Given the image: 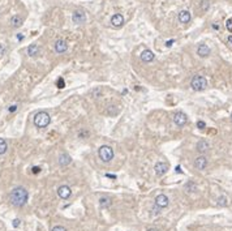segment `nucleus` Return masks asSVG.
I'll return each instance as SVG.
<instances>
[{
	"instance_id": "f257e3e1",
	"label": "nucleus",
	"mask_w": 232,
	"mask_h": 231,
	"mask_svg": "<svg viewBox=\"0 0 232 231\" xmlns=\"http://www.w3.org/2000/svg\"><path fill=\"white\" fill-rule=\"evenodd\" d=\"M27 200H29V193H27V191L24 187H16L9 193V201H11V204L13 206L17 208L24 206L27 202Z\"/></svg>"
},
{
	"instance_id": "f03ea898",
	"label": "nucleus",
	"mask_w": 232,
	"mask_h": 231,
	"mask_svg": "<svg viewBox=\"0 0 232 231\" xmlns=\"http://www.w3.org/2000/svg\"><path fill=\"white\" fill-rule=\"evenodd\" d=\"M50 123H51V116L46 111H39L34 116V124L38 128H46Z\"/></svg>"
},
{
	"instance_id": "7ed1b4c3",
	"label": "nucleus",
	"mask_w": 232,
	"mask_h": 231,
	"mask_svg": "<svg viewBox=\"0 0 232 231\" xmlns=\"http://www.w3.org/2000/svg\"><path fill=\"white\" fill-rule=\"evenodd\" d=\"M190 86L193 90L196 91H201L208 86V80H206L203 76H194L190 81Z\"/></svg>"
},
{
	"instance_id": "20e7f679",
	"label": "nucleus",
	"mask_w": 232,
	"mask_h": 231,
	"mask_svg": "<svg viewBox=\"0 0 232 231\" xmlns=\"http://www.w3.org/2000/svg\"><path fill=\"white\" fill-rule=\"evenodd\" d=\"M99 158L103 161V162H110L114 158V150H112L111 146L108 145H103V146L99 148Z\"/></svg>"
},
{
	"instance_id": "39448f33",
	"label": "nucleus",
	"mask_w": 232,
	"mask_h": 231,
	"mask_svg": "<svg viewBox=\"0 0 232 231\" xmlns=\"http://www.w3.org/2000/svg\"><path fill=\"white\" fill-rule=\"evenodd\" d=\"M72 20H73V22L74 24H77V25H80V24H84L86 21V14H85V12H82V11H74L73 12V16H72Z\"/></svg>"
},
{
	"instance_id": "423d86ee",
	"label": "nucleus",
	"mask_w": 232,
	"mask_h": 231,
	"mask_svg": "<svg viewBox=\"0 0 232 231\" xmlns=\"http://www.w3.org/2000/svg\"><path fill=\"white\" fill-rule=\"evenodd\" d=\"M58 195H59V197H60V198H63V200H67V198L71 197L72 189L68 185H60L58 188Z\"/></svg>"
},
{
	"instance_id": "0eeeda50",
	"label": "nucleus",
	"mask_w": 232,
	"mask_h": 231,
	"mask_svg": "<svg viewBox=\"0 0 232 231\" xmlns=\"http://www.w3.org/2000/svg\"><path fill=\"white\" fill-rule=\"evenodd\" d=\"M187 115L184 112H176L174 115V123L177 125V127H183V125L187 124Z\"/></svg>"
},
{
	"instance_id": "6e6552de",
	"label": "nucleus",
	"mask_w": 232,
	"mask_h": 231,
	"mask_svg": "<svg viewBox=\"0 0 232 231\" xmlns=\"http://www.w3.org/2000/svg\"><path fill=\"white\" fill-rule=\"evenodd\" d=\"M154 171H155V174L158 176L164 175V174L168 171V163H166V162H158L154 166Z\"/></svg>"
},
{
	"instance_id": "1a4fd4ad",
	"label": "nucleus",
	"mask_w": 232,
	"mask_h": 231,
	"mask_svg": "<svg viewBox=\"0 0 232 231\" xmlns=\"http://www.w3.org/2000/svg\"><path fill=\"white\" fill-rule=\"evenodd\" d=\"M168 204H170V200H168V197L166 195H158L155 197V206L158 208H166L168 206Z\"/></svg>"
},
{
	"instance_id": "9d476101",
	"label": "nucleus",
	"mask_w": 232,
	"mask_h": 231,
	"mask_svg": "<svg viewBox=\"0 0 232 231\" xmlns=\"http://www.w3.org/2000/svg\"><path fill=\"white\" fill-rule=\"evenodd\" d=\"M111 25L114 28H121L124 25V16L120 13H116L111 17Z\"/></svg>"
},
{
	"instance_id": "9b49d317",
	"label": "nucleus",
	"mask_w": 232,
	"mask_h": 231,
	"mask_svg": "<svg viewBox=\"0 0 232 231\" xmlns=\"http://www.w3.org/2000/svg\"><path fill=\"white\" fill-rule=\"evenodd\" d=\"M206 166H208V159H206V157L203 156H200L196 158V161H194V167L198 170H205Z\"/></svg>"
},
{
	"instance_id": "f8f14e48",
	"label": "nucleus",
	"mask_w": 232,
	"mask_h": 231,
	"mask_svg": "<svg viewBox=\"0 0 232 231\" xmlns=\"http://www.w3.org/2000/svg\"><path fill=\"white\" fill-rule=\"evenodd\" d=\"M67 49H68V45H67V42H65L64 39H58L55 42V51L56 52L63 54V52L67 51Z\"/></svg>"
},
{
	"instance_id": "ddd939ff",
	"label": "nucleus",
	"mask_w": 232,
	"mask_h": 231,
	"mask_svg": "<svg viewBox=\"0 0 232 231\" xmlns=\"http://www.w3.org/2000/svg\"><path fill=\"white\" fill-rule=\"evenodd\" d=\"M197 54H198L201 58H206V56L210 55V49L208 45H205V43H202V45L198 46V49H197Z\"/></svg>"
},
{
	"instance_id": "4468645a",
	"label": "nucleus",
	"mask_w": 232,
	"mask_h": 231,
	"mask_svg": "<svg viewBox=\"0 0 232 231\" xmlns=\"http://www.w3.org/2000/svg\"><path fill=\"white\" fill-rule=\"evenodd\" d=\"M141 60L145 63H150L154 60V54H153L150 50H145L142 54H141Z\"/></svg>"
},
{
	"instance_id": "2eb2a0df",
	"label": "nucleus",
	"mask_w": 232,
	"mask_h": 231,
	"mask_svg": "<svg viewBox=\"0 0 232 231\" xmlns=\"http://www.w3.org/2000/svg\"><path fill=\"white\" fill-rule=\"evenodd\" d=\"M190 18H192V16L188 11H181L180 13H179V21L183 24H188L190 21Z\"/></svg>"
},
{
	"instance_id": "dca6fc26",
	"label": "nucleus",
	"mask_w": 232,
	"mask_h": 231,
	"mask_svg": "<svg viewBox=\"0 0 232 231\" xmlns=\"http://www.w3.org/2000/svg\"><path fill=\"white\" fill-rule=\"evenodd\" d=\"M209 148H210V145H209L208 141L200 140L198 142H197V150H198L200 153H206V151L209 150Z\"/></svg>"
},
{
	"instance_id": "f3484780",
	"label": "nucleus",
	"mask_w": 232,
	"mask_h": 231,
	"mask_svg": "<svg viewBox=\"0 0 232 231\" xmlns=\"http://www.w3.org/2000/svg\"><path fill=\"white\" fill-rule=\"evenodd\" d=\"M71 162H72L71 156H68V154H65V153L60 154V157H59V164H60V166H68Z\"/></svg>"
},
{
	"instance_id": "a211bd4d",
	"label": "nucleus",
	"mask_w": 232,
	"mask_h": 231,
	"mask_svg": "<svg viewBox=\"0 0 232 231\" xmlns=\"http://www.w3.org/2000/svg\"><path fill=\"white\" fill-rule=\"evenodd\" d=\"M39 54V47L37 45H30L27 47V55L31 56V58H34V56H37Z\"/></svg>"
},
{
	"instance_id": "6ab92c4d",
	"label": "nucleus",
	"mask_w": 232,
	"mask_h": 231,
	"mask_svg": "<svg viewBox=\"0 0 232 231\" xmlns=\"http://www.w3.org/2000/svg\"><path fill=\"white\" fill-rule=\"evenodd\" d=\"M11 25H12V28H20L21 25H22V18L20 17V16H13V17L11 18Z\"/></svg>"
},
{
	"instance_id": "aec40b11",
	"label": "nucleus",
	"mask_w": 232,
	"mask_h": 231,
	"mask_svg": "<svg viewBox=\"0 0 232 231\" xmlns=\"http://www.w3.org/2000/svg\"><path fill=\"white\" fill-rule=\"evenodd\" d=\"M111 198H108V197H102L101 200H99V205H101L102 208H108L110 205H111Z\"/></svg>"
},
{
	"instance_id": "412c9836",
	"label": "nucleus",
	"mask_w": 232,
	"mask_h": 231,
	"mask_svg": "<svg viewBox=\"0 0 232 231\" xmlns=\"http://www.w3.org/2000/svg\"><path fill=\"white\" fill-rule=\"evenodd\" d=\"M8 149V145H7V141L4 140V138H0V156L1 154H4L5 151Z\"/></svg>"
},
{
	"instance_id": "4be33fe9",
	"label": "nucleus",
	"mask_w": 232,
	"mask_h": 231,
	"mask_svg": "<svg viewBox=\"0 0 232 231\" xmlns=\"http://www.w3.org/2000/svg\"><path fill=\"white\" fill-rule=\"evenodd\" d=\"M106 111H107V114H108V115L114 116V115H116V114L119 112V109H117V107L115 106V104H111V106H110L108 109L106 110Z\"/></svg>"
},
{
	"instance_id": "5701e85b",
	"label": "nucleus",
	"mask_w": 232,
	"mask_h": 231,
	"mask_svg": "<svg viewBox=\"0 0 232 231\" xmlns=\"http://www.w3.org/2000/svg\"><path fill=\"white\" fill-rule=\"evenodd\" d=\"M218 205H219V206H227V205H228V198L226 197V196H220V197L218 198Z\"/></svg>"
},
{
	"instance_id": "b1692460",
	"label": "nucleus",
	"mask_w": 232,
	"mask_h": 231,
	"mask_svg": "<svg viewBox=\"0 0 232 231\" xmlns=\"http://www.w3.org/2000/svg\"><path fill=\"white\" fill-rule=\"evenodd\" d=\"M56 85H58V88H59V89H63V88H64L65 86V81H64V78H59V80H58V82H56Z\"/></svg>"
},
{
	"instance_id": "393cba45",
	"label": "nucleus",
	"mask_w": 232,
	"mask_h": 231,
	"mask_svg": "<svg viewBox=\"0 0 232 231\" xmlns=\"http://www.w3.org/2000/svg\"><path fill=\"white\" fill-rule=\"evenodd\" d=\"M226 28L228 31H232V18H228L227 22H226Z\"/></svg>"
},
{
	"instance_id": "a878e982",
	"label": "nucleus",
	"mask_w": 232,
	"mask_h": 231,
	"mask_svg": "<svg viewBox=\"0 0 232 231\" xmlns=\"http://www.w3.org/2000/svg\"><path fill=\"white\" fill-rule=\"evenodd\" d=\"M201 7H202L203 11H208V8H209V1H208V0H203Z\"/></svg>"
},
{
	"instance_id": "bb28decb",
	"label": "nucleus",
	"mask_w": 232,
	"mask_h": 231,
	"mask_svg": "<svg viewBox=\"0 0 232 231\" xmlns=\"http://www.w3.org/2000/svg\"><path fill=\"white\" fill-rule=\"evenodd\" d=\"M197 127H198L200 129H203V128L206 127L205 122H202V120H200V122H197Z\"/></svg>"
},
{
	"instance_id": "cd10ccee",
	"label": "nucleus",
	"mask_w": 232,
	"mask_h": 231,
	"mask_svg": "<svg viewBox=\"0 0 232 231\" xmlns=\"http://www.w3.org/2000/svg\"><path fill=\"white\" fill-rule=\"evenodd\" d=\"M51 231H67V229H65V227H63V226H55Z\"/></svg>"
},
{
	"instance_id": "c85d7f7f",
	"label": "nucleus",
	"mask_w": 232,
	"mask_h": 231,
	"mask_svg": "<svg viewBox=\"0 0 232 231\" xmlns=\"http://www.w3.org/2000/svg\"><path fill=\"white\" fill-rule=\"evenodd\" d=\"M18 226H20V219L16 218V219H13V227H18Z\"/></svg>"
},
{
	"instance_id": "c756f323",
	"label": "nucleus",
	"mask_w": 232,
	"mask_h": 231,
	"mask_svg": "<svg viewBox=\"0 0 232 231\" xmlns=\"http://www.w3.org/2000/svg\"><path fill=\"white\" fill-rule=\"evenodd\" d=\"M8 110H9V112H14L16 110H17V106H16V104H13V106H11Z\"/></svg>"
},
{
	"instance_id": "7c9ffc66",
	"label": "nucleus",
	"mask_w": 232,
	"mask_h": 231,
	"mask_svg": "<svg viewBox=\"0 0 232 231\" xmlns=\"http://www.w3.org/2000/svg\"><path fill=\"white\" fill-rule=\"evenodd\" d=\"M174 42H175V39H171V41H167V43H166V46H167V47H171L172 45H174Z\"/></svg>"
},
{
	"instance_id": "2f4dec72",
	"label": "nucleus",
	"mask_w": 232,
	"mask_h": 231,
	"mask_svg": "<svg viewBox=\"0 0 232 231\" xmlns=\"http://www.w3.org/2000/svg\"><path fill=\"white\" fill-rule=\"evenodd\" d=\"M39 171H40V167H38V166L33 167V172H34V174H38Z\"/></svg>"
},
{
	"instance_id": "473e14b6",
	"label": "nucleus",
	"mask_w": 232,
	"mask_h": 231,
	"mask_svg": "<svg viewBox=\"0 0 232 231\" xmlns=\"http://www.w3.org/2000/svg\"><path fill=\"white\" fill-rule=\"evenodd\" d=\"M4 50H5V49H4V46H1V45H0V55H1V54L4 52Z\"/></svg>"
},
{
	"instance_id": "72a5a7b5",
	"label": "nucleus",
	"mask_w": 232,
	"mask_h": 231,
	"mask_svg": "<svg viewBox=\"0 0 232 231\" xmlns=\"http://www.w3.org/2000/svg\"><path fill=\"white\" fill-rule=\"evenodd\" d=\"M17 39H18V41H22V39H24V35H21V34H18V35H17Z\"/></svg>"
},
{
	"instance_id": "f704fd0d",
	"label": "nucleus",
	"mask_w": 232,
	"mask_h": 231,
	"mask_svg": "<svg viewBox=\"0 0 232 231\" xmlns=\"http://www.w3.org/2000/svg\"><path fill=\"white\" fill-rule=\"evenodd\" d=\"M176 172H181V167L180 166H176Z\"/></svg>"
},
{
	"instance_id": "c9c22d12",
	"label": "nucleus",
	"mask_w": 232,
	"mask_h": 231,
	"mask_svg": "<svg viewBox=\"0 0 232 231\" xmlns=\"http://www.w3.org/2000/svg\"><path fill=\"white\" fill-rule=\"evenodd\" d=\"M228 42H230L231 45H232V35H230V37H228Z\"/></svg>"
},
{
	"instance_id": "e433bc0d",
	"label": "nucleus",
	"mask_w": 232,
	"mask_h": 231,
	"mask_svg": "<svg viewBox=\"0 0 232 231\" xmlns=\"http://www.w3.org/2000/svg\"><path fill=\"white\" fill-rule=\"evenodd\" d=\"M147 231H158L156 229H150V230H147Z\"/></svg>"
},
{
	"instance_id": "4c0bfd02",
	"label": "nucleus",
	"mask_w": 232,
	"mask_h": 231,
	"mask_svg": "<svg viewBox=\"0 0 232 231\" xmlns=\"http://www.w3.org/2000/svg\"><path fill=\"white\" fill-rule=\"evenodd\" d=\"M231 120H232V114H231Z\"/></svg>"
}]
</instances>
